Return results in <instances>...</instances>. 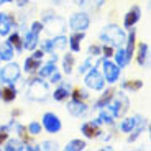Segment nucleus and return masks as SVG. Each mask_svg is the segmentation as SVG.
Listing matches in <instances>:
<instances>
[{"mask_svg":"<svg viewBox=\"0 0 151 151\" xmlns=\"http://www.w3.org/2000/svg\"><path fill=\"white\" fill-rule=\"evenodd\" d=\"M27 97L30 99V100H35V102H45L49 97L48 86H46L41 79H30Z\"/></svg>","mask_w":151,"mask_h":151,"instance_id":"f257e3e1","label":"nucleus"},{"mask_svg":"<svg viewBox=\"0 0 151 151\" xmlns=\"http://www.w3.org/2000/svg\"><path fill=\"white\" fill-rule=\"evenodd\" d=\"M122 87L123 89H130V91H140L141 87H143V82L141 81H125L123 84H122Z\"/></svg>","mask_w":151,"mask_h":151,"instance_id":"7c9ffc66","label":"nucleus"},{"mask_svg":"<svg viewBox=\"0 0 151 151\" xmlns=\"http://www.w3.org/2000/svg\"><path fill=\"white\" fill-rule=\"evenodd\" d=\"M91 25V18L86 12H79V13H74L69 20V27L72 31H86Z\"/></svg>","mask_w":151,"mask_h":151,"instance_id":"0eeeda50","label":"nucleus"},{"mask_svg":"<svg viewBox=\"0 0 151 151\" xmlns=\"http://www.w3.org/2000/svg\"><path fill=\"white\" fill-rule=\"evenodd\" d=\"M51 43H53V53L54 49H63L66 46V43H68V38L66 36H56L54 40H51Z\"/></svg>","mask_w":151,"mask_h":151,"instance_id":"2f4dec72","label":"nucleus"},{"mask_svg":"<svg viewBox=\"0 0 151 151\" xmlns=\"http://www.w3.org/2000/svg\"><path fill=\"white\" fill-rule=\"evenodd\" d=\"M125 41H127V48H125V53H127V58H128V61H132V58H133V51H135V41H136L135 30L130 31L128 38H127Z\"/></svg>","mask_w":151,"mask_h":151,"instance_id":"4be33fe9","label":"nucleus"},{"mask_svg":"<svg viewBox=\"0 0 151 151\" xmlns=\"http://www.w3.org/2000/svg\"><path fill=\"white\" fill-rule=\"evenodd\" d=\"M17 2V5H18V7H25V5L28 4V0H15Z\"/></svg>","mask_w":151,"mask_h":151,"instance_id":"ea45409f","label":"nucleus"},{"mask_svg":"<svg viewBox=\"0 0 151 151\" xmlns=\"http://www.w3.org/2000/svg\"><path fill=\"white\" fill-rule=\"evenodd\" d=\"M68 112L74 117H81L87 112V105L84 104V100H74L72 99L71 102L68 104Z\"/></svg>","mask_w":151,"mask_h":151,"instance_id":"ddd939ff","label":"nucleus"},{"mask_svg":"<svg viewBox=\"0 0 151 151\" xmlns=\"http://www.w3.org/2000/svg\"><path fill=\"white\" fill-rule=\"evenodd\" d=\"M128 107H130L128 97L123 92H118L117 95L113 94L112 100L105 105V109L110 110V113H112L113 117H123L125 113L128 112Z\"/></svg>","mask_w":151,"mask_h":151,"instance_id":"7ed1b4c3","label":"nucleus"},{"mask_svg":"<svg viewBox=\"0 0 151 151\" xmlns=\"http://www.w3.org/2000/svg\"><path fill=\"white\" fill-rule=\"evenodd\" d=\"M69 95H71V92H69V86H61V87H58L56 91L53 92V99L56 100V102H63V100H66Z\"/></svg>","mask_w":151,"mask_h":151,"instance_id":"5701e85b","label":"nucleus"},{"mask_svg":"<svg viewBox=\"0 0 151 151\" xmlns=\"http://www.w3.org/2000/svg\"><path fill=\"white\" fill-rule=\"evenodd\" d=\"M27 130H28V133H31V135H40V133H41V123L31 122V123L27 127Z\"/></svg>","mask_w":151,"mask_h":151,"instance_id":"473e14b6","label":"nucleus"},{"mask_svg":"<svg viewBox=\"0 0 151 151\" xmlns=\"http://www.w3.org/2000/svg\"><path fill=\"white\" fill-rule=\"evenodd\" d=\"M113 58H115V64H117L120 69L125 68V66L130 63L128 58H127V53H125V49L122 48V46H118L117 51H113Z\"/></svg>","mask_w":151,"mask_h":151,"instance_id":"6ab92c4d","label":"nucleus"},{"mask_svg":"<svg viewBox=\"0 0 151 151\" xmlns=\"http://www.w3.org/2000/svg\"><path fill=\"white\" fill-rule=\"evenodd\" d=\"M86 141H82V140H71L68 145L64 146V150L66 151H82V150H86Z\"/></svg>","mask_w":151,"mask_h":151,"instance_id":"cd10ccee","label":"nucleus"},{"mask_svg":"<svg viewBox=\"0 0 151 151\" xmlns=\"http://www.w3.org/2000/svg\"><path fill=\"white\" fill-rule=\"evenodd\" d=\"M102 56H104V58H107V59L113 56V48H112L110 45H105V46L102 48Z\"/></svg>","mask_w":151,"mask_h":151,"instance_id":"e433bc0d","label":"nucleus"},{"mask_svg":"<svg viewBox=\"0 0 151 151\" xmlns=\"http://www.w3.org/2000/svg\"><path fill=\"white\" fill-rule=\"evenodd\" d=\"M140 17H141V8L138 7V5H133V7L130 8V12L125 15L123 27H125V28H133L136 23H138Z\"/></svg>","mask_w":151,"mask_h":151,"instance_id":"9b49d317","label":"nucleus"},{"mask_svg":"<svg viewBox=\"0 0 151 151\" xmlns=\"http://www.w3.org/2000/svg\"><path fill=\"white\" fill-rule=\"evenodd\" d=\"M40 66H41V59L35 58L33 54L25 59V72H30V74H31V72H36Z\"/></svg>","mask_w":151,"mask_h":151,"instance_id":"412c9836","label":"nucleus"},{"mask_svg":"<svg viewBox=\"0 0 151 151\" xmlns=\"http://www.w3.org/2000/svg\"><path fill=\"white\" fill-rule=\"evenodd\" d=\"M49 79H51V82H53V84L54 82H61V74L58 72V69L53 72V74H49Z\"/></svg>","mask_w":151,"mask_h":151,"instance_id":"58836bf2","label":"nucleus"},{"mask_svg":"<svg viewBox=\"0 0 151 151\" xmlns=\"http://www.w3.org/2000/svg\"><path fill=\"white\" fill-rule=\"evenodd\" d=\"M113 94H115V91H113V89H109V91H105L102 97H100V99L97 100V102H95V109H104V107H105L107 104H109L110 100H112Z\"/></svg>","mask_w":151,"mask_h":151,"instance_id":"393cba45","label":"nucleus"},{"mask_svg":"<svg viewBox=\"0 0 151 151\" xmlns=\"http://www.w3.org/2000/svg\"><path fill=\"white\" fill-rule=\"evenodd\" d=\"M72 68H74V56L71 53H68L63 59V69H64V74H71L72 72Z\"/></svg>","mask_w":151,"mask_h":151,"instance_id":"c756f323","label":"nucleus"},{"mask_svg":"<svg viewBox=\"0 0 151 151\" xmlns=\"http://www.w3.org/2000/svg\"><path fill=\"white\" fill-rule=\"evenodd\" d=\"M100 38H102V41H105V45L110 46H122L127 40L125 31L117 25H107L104 28V31L100 33Z\"/></svg>","mask_w":151,"mask_h":151,"instance_id":"f03ea898","label":"nucleus"},{"mask_svg":"<svg viewBox=\"0 0 151 151\" xmlns=\"http://www.w3.org/2000/svg\"><path fill=\"white\" fill-rule=\"evenodd\" d=\"M100 61L97 59V56H89L86 61H84L82 64H81V68H79V74H86L89 69H92V68H95V66L99 64Z\"/></svg>","mask_w":151,"mask_h":151,"instance_id":"b1692460","label":"nucleus"},{"mask_svg":"<svg viewBox=\"0 0 151 151\" xmlns=\"http://www.w3.org/2000/svg\"><path fill=\"white\" fill-rule=\"evenodd\" d=\"M148 54H150V46H148V43H141L138 46V56H136V61H138L140 66H146Z\"/></svg>","mask_w":151,"mask_h":151,"instance_id":"aec40b11","label":"nucleus"},{"mask_svg":"<svg viewBox=\"0 0 151 151\" xmlns=\"http://www.w3.org/2000/svg\"><path fill=\"white\" fill-rule=\"evenodd\" d=\"M13 54H15V49L12 48V45L8 41H4L0 43V61H12V58H13Z\"/></svg>","mask_w":151,"mask_h":151,"instance_id":"a211bd4d","label":"nucleus"},{"mask_svg":"<svg viewBox=\"0 0 151 151\" xmlns=\"http://www.w3.org/2000/svg\"><path fill=\"white\" fill-rule=\"evenodd\" d=\"M12 115H13V117H18V115H20V110H13V112H12Z\"/></svg>","mask_w":151,"mask_h":151,"instance_id":"a19ab883","label":"nucleus"},{"mask_svg":"<svg viewBox=\"0 0 151 151\" xmlns=\"http://www.w3.org/2000/svg\"><path fill=\"white\" fill-rule=\"evenodd\" d=\"M102 72H104V79L110 84H115L120 77V68L115 63L109 61L107 58L102 61Z\"/></svg>","mask_w":151,"mask_h":151,"instance_id":"423d86ee","label":"nucleus"},{"mask_svg":"<svg viewBox=\"0 0 151 151\" xmlns=\"http://www.w3.org/2000/svg\"><path fill=\"white\" fill-rule=\"evenodd\" d=\"M23 148H25V145L22 143L20 140H8L7 138V141H5V150L7 151H22Z\"/></svg>","mask_w":151,"mask_h":151,"instance_id":"c85d7f7f","label":"nucleus"},{"mask_svg":"<svg viewBox=\"0 0 151 151\" xmlns=\"http://www.w3.org/2000/svg\"><path fill=\"white\" fill-rule=\"evenodd\" d=\"M43 128L46 130L48 133H58L61 132L63 125H61V120L56 113L53 112H46L43 115Z\"/></svg>","mask_w":151,"mask_h":151,"instance_id":"6e6552de","label":"nucleus"},{"mask_svg":"<svg viewBox=\"0 0 151 151\" xmlns=\"http://www.w3.org/2000/svg\"><path fill=\"white\" fill-rule=\"evenodd\" d=\"M8 133H10V127L8 125H4V127H0V146L7 141L8 138Z\"/></svg>","mask_w":151,"mask_h":151,"instance_id":"72a5a7b5","label":"nucleus"},{"mask_svg":"<svg viewBox=\"0 0 151 151\" xmlns=\"http://www.w3.org/2000/svg\"><path fill=\"white\" fill-rule=\"evenodd\" d=\"M100 110H102V112H100V115H99V118H97L95 122H97L99 125H100V123L112 125V123H113V118H115V117H113L112 113H110V110L105 109V107H104V109H100Z\"/></svg>","mask_w":151,"mask_h":151,"instance_id":"a878e982","label":"nucleus"},{"mask_svg":"<svg viewBox=\"0 0 151 151\" xmlns=\"http://www.w3.org/2000/svg\"><path fill=\"white\" fill-rule=\"evenodd\" d=\"M71 95H72V99H74V100H86V99L89 97V94H87L86 91H82V89H76Z\"/></svg>","mask_w":151,"mask_h":151,"instance_id":"f704fd0d","label":"nucleus"},{"mask_svg":"<svg viewBox=\"0 0 151 151\" xmlns=\"http://www.w3.org/2000/svg\"><path fill=\"white\" fill-rule=\"evenodd\" d=\"M0 99H2L4 102H7V104L13 102V100L17 99V89H15V86H13V84H8L7 87L0 89Z\"/></svg>","mask_w":151,"mask_h":151,"instance_id":"dca6fc26","label":"nucleus"},{"mask_svg":"<svg viewBox=\"0 0 151 151\" xmlns=\"http://www.w3.org/2000/svg\"><path fill=\"white\" fill-rule=\"evenodd\" d=\"M38 45H40V33H36V31L30 30V31L27 33V36H25L23 48H27L28 51H33V49L38 48Z\"/></svg>","mask_w":151,"mask_h":151,"instance_id":"4468645a","label":"nucleus"},{"mask_svg":"<svg viewBox=\"0 0 151 151\" xmlns=\"http://www.w3.org/2000/svg\"><path fill=\"white\" fill-rule=\"evenodd\" d=\"M84 40V31H74L69 36V46H71L72 53H79L81 51V41Z\"/></svg>","mask_w":151,"mask_h":151,"instance_id":"f3484780","label":"nucleus"},{"mask_svg":"<svg viewBox=\"0 0 151 151\" xmlns=\"http://www.w3.org/2000/svg\"><path fill=\"white\" fill-rule=\"evenodd\" d=\"M8 43L12 45V48L15 49V51H22L23 49V41H22V38H20L18 33H10V36H8Z\"/></svg>","mask_w":151,"mask_h":151,"instance_id":"bb28decb","label":"nucleus"},{"mask_svg":"<svg viewBox=\"0 0 151 151\" xmlns=\"http://www.w3.org/2000/svg\"><path fill=\"white\" fill-rule=\"evenodd\" d=\"M81 132L84 133V136H86V138L94 140V138H99V136H100L102 130H100V127H99L97 122H86V123L81 127Z\"/></svg>","mask_w":151,"mask_h":151,"instance_id":"9d476101","label":"nucleus"},{"mask_svg":"<svg viewBox=\"0 0 151 151\" xmlns=\"http://www.w3.org/2000/svg\"><path fill=\"white\" fill-rule=\"evenodd\" d=\"M20 74H22L20 66L17 63H10L8 61V64L0 71V81L2 82H7V84H15L20 79Z\"/></svg>","mask_w":151,"mask_h":151,"instance_id":"39448f33","label":"nucleus"},{"mask_svg":"<svg viewBox=\"0 0 151 151\" xmlns=\"http://www.w3.org/2000/svg\"><path fill=\"white\" fill-rule=\"evenodd\" d=\"M87 54H89V56H100V54H102V48H100V46L99 45H91L89 46V49H87Z\"/></svg>","mask_w":151,"mask_h":151,"instance_id":"c9c22d12","label":"nucleus"},{"mask_svg":"<svg viewBox=\"0 0 151 151\" xmlns=\"http://www.w3.org/2000/svg\"><path fill=\"white\" fill-rule=\"evenodd\" d=\"M10 2H13V0H0V5L2 4H10Z\"/></svg>","mask_w":151,"mask_h":151,"instance_id":"79ce46f5","label":"nucleus"},{"mask_svg":"<svg viewBox=\"0 0 151 151\" xmlns=\"http://www.w3.org/2000/svg\"><path fill=\"white\" fill-rule=\"evenodd\" d=\"M58 143H53V141H45V143L40 146V150H56Z\"/></svg>","mask_w":151,"mask_h":151,"instance_id":"4c0bfd02","label":"nucleus"},{"mask_svg":"<svg viewBox=\"0 0 151 151\" xmlns=\"http://www.w3.org/2000/svg\"><path fill=\"white\" fill-rule=\"evenodd\" d=\"M143 122V117L141 115H135V117H130V118H123L120 123V132L123 133H132L133 130L136 128V125Z\"/></svg>","mask_w":151,"mask_h":151,"instance_id":"f8f14e48","label":"nucleus"},{"mask_svg":"<svg viewBox=\"0 0 151 151\" xmlns=\"http://www.w3.org/2000/svg\"><path fill=\"white\" fill-rule=\"evenodd\" d=\"M84 82H86V86L89 87V89H92V91H102L104 86H105L104 74L99 71V69H95V68H92V69L87 71Z\"/></svg>","mask_w":151,"mask_h":151,"instance_id":"20e7f679","label":"nucleus"},{"mask_svg":"<svg viewBox=\"0 0 151 151\" xmlns=\"http://www.w3.org/2000/svg\"><path fill=\"white\" fill-rule=\"evenodd\" d=\"M15 17L8 15V13H4L0 12V36H7L10 35L12 28L15 27Z\"/></svg>","mask_w":151,"mask_h":151,"instance_id":"1a4fd4ad","label":"nucleus"},{"mask_svg":"<svg viewBox=\"0 0 151 151\" xmlns=\"http://www.w3.org/2000/svg\"><path fill=\"white\" fill-rule=\"evenodd\" d=\"M56 61H58V56H56V54H53V58H51L49 63H46L45 66H40V68H38V74H40L41 79L49 77V74H53V72L56 71Z\"/></svg>","mask_w":151,"mask_h":151,"instance_id":"2eb2a0df","label":"nucleus"}]
</instances>
